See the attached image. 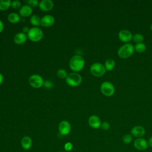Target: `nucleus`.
<instances>
[{
  "label": "nucleus",
  "mask_w": 152,
  "mask_h": 152,
  "mask_svg": "<svg viewBox=\"0 0 152 152\" xmlns=\"http://www.w3.org/2000/svg\"><path fill=\"white\" fill-rule=\"evenodd\" d=\"M27 40V36L24 33H18L14 37V41L15 43L21 45L24 43Z\"/></svg>",
  "instance_id": "dca6fc26"
},
{
  "label": "nucleus",
  "mask_w": 152,
  "mask_h": 152,
  "mask_svg": "<svg viewBox=\"0 0 152 152\" xmlns=\"http://www.w3.org/2000/svg\"><path fill=\"white\" fill-rule=\"evenodd\" d=\"M39 7L42 11H48L53 7V2L51 0H42L39 4Z\"/></svg>",
  "instance_id": "f8f14e48"
},
{
  "label": "nucleus",
  "mask_w": 152,
  "mask_h": 152,
  "mask_svg": "<svg viewBox=\"0 0 152 152\" xmlns=\"http://www.w3.org/2000/svg\"><path fill=\"white\" fill-rule=\"evenodd\" d=\"M115 66V61L112 59H108L106 61L104 64V67L106 68V70L107 71H111L112 70Z\"/></svg>",
  "instance_id": "6ab92c4d"
},
{
  "label": "nucleus",
  "mask_w": 152,
  "mask_h": 152,
  "mask_svg": "<svg viewBox=\"0 0 152 152\" xmlns=\"http://www.w3.org/2000/svg\"><path fill=\"white\" fill-rule=\"evenodd\" d=\"M55 22V18L50 15H46L41 18V25L42 26L49 27L53 24Z\"/></svg>",
  "instance_id": "4468645a"
},
{
  "label": "nucleus",
  "mask_w": 152,
  "mask_h": 152,
  "mask_svg": "<svg viewBox=\"0 0 152 152\" xmlns=\"http://www.w3.org/2000/svg\"><path fill=\"white\" fill-rule=\"evenodd\" d=\"M72 148H73L72 144L71 142H67L64 145V149L66 151H71L72 149Z\"/></svg>",
  "instance_id": "cd10ccee"
},
{
  "label": "nucleus",
  "mask_w": 152,
  "mask_h": 152,
  "mask_svg": "<svg viewBox=\"0 0 152 152\" xmlns=\"http://www.w3.org/2000/svg\"><path fill=\"white\" fill-rule=\"evenodd\" d=\"M11 5L10 0H0V10H6Z\"/></svg>",
  "instance_id": "412c9836"
},
{
  "label": "nucleus",
  "mask_w": 152,
  "mask_h": 152,
  "mask_svg": "<svg viewBox=\"0 0 152 152\" xmlns=\"http://www.w3.org/2000/svg\"><path fill=\"white\" fill-rule=\"evenodd\" d=\"M134 145L136 149L140 151L145 150L148 147L147 141L142 138H137L134 142Z\"/></svg>",
  "instance_id": "1a4fd4ad"
},
{
  "label": "nucleus",
  "mask_w": 152,
  "mask_h": 152,
  "mask_svg": "<svg viewBox=\"0 0 152 152\" xmlns=\"http://www.w3.org/2000/svg\"><path fill=\"white\" fill-rule=\"evenodd\" d=\"M102 93L106 96H111L115 93L114 86L109 81L103 82L100 86Z\"/></svg>",
  "instance_id": "423d86ee"
},
{
  "label": "nucleus",
  "mask_w": 152,
  "mask_h": 152,
  "mask_svg": "<svg viewBox=\"0 0 152 152\" xmlns=\"http://www.w3.org/2000/svg\"><path fill=\"white\" fill-rule=\"evenodd\" d=\"M26 2L27 3L28 5H29L31 7H36V6L39 5V1L37 0H28Z\"/></svg>",
  "instance_id": "a878e982"
},
{
  "label": "nucleus",
  "mask_w": 152,
  "mask_h": 152,
  "mask_svg": "<svg viewBox=\"0 0 152 152\" xmlns=\"http://www.w3.org/2000/svg\"><path fill=\"white\" fill-rule=\"evenodd\" d=\"M30 21L31 24L35 26H38L41 24V19L37 15H33L30 19Z\"/></svg>",
  "instance_id": "aec40b11"
},
{
  "label": "nucleus",
  "mask_w": 152,
  "mask_h": 152,
  "mask_svg": "<svg viewBox=\"0 0 152 152\" xmlns=\"http://www.w3.org/2000/svg\"><path fill=\"white\" fill-rule=\"evenodd\" d=\"M30 85L34 88H39L44 84V81L42 77L37 74H34L30 77L28 79Z\"/></svg>",
  "instance_id": "0eeeda50"
},
{
  "label": "nucleus",
  "mask_w": 152,
  "mask_h": 152,
  "mask_svg": "<svg viewBox=\"0 0 152 152\" xmlns=\"http://www.w3.org/2000/svg\"><path fill=\"white\" fill-rule=\"evenodd\" d=\"M134 49L138 53H143L146 50V46L143 43H137L135 45Z\"/></svg>",
  "instance_id": "4be33fe9"
},
{
  "label": "nucleus",
  "mask_w": 152,
  "mask_h": 152,
  "mask_svg": "<svg viewBox=\"0 0 152 152\" xmlns=\"http://www.w3.org/2000/svg\"><path fill=\"white\" fill-rule=\"evenodd\" d=\"M32 8L28 5H24L22 6L19 12L20 14L23 17H28L32 13Z\"/></svg>",
  "instance_id": "f3484780"
},
{
  "label": "nucleus",
  "mask_w": 152,
  "mask_h": 152,
  "mask_svg": "<svg viewBox=\"0 0 152 152\" xmlns=\"http://www.w3.org/2000/svg\"><path fill=\"white\" fill-rule=\"evenodd\" d=\"M21 2L18 1V0H15L13 1L12 2H11V6L12 8H14V9H18L20 8L21 7Z\"/></svg>",
  "instance_id": "bb28decb"
},
{
  "label": "nucleus",
  "mask_w": 152,
  "mask_h": 152,
  "mask_svg": "<svg viewBox=\"0 0 152 152\" xmlns=\"http://www.w3.org/2000/svg\"><path fill=\"white\" fill-rule=\"evenodd\" d=\"M100 127L103 130L106 131L110 128V124L107 122H103V123H102Z\"/></svg>",
  "instance_id": "c85d7f7f"
},
{
  "label": "nucleus",
  "mask_w": 152,
  "mask_h": 152,
  "mask_svg": "<svg viewBox=\"0 0 152 152\" xmlns=\"http://www.w3.org/2000/svg\"><path fill=\"white\" fill-rule=\"evenodd\" d=\"M3 29H4V23L0 20V33L3 30Z\"/></svg>",
  "instance_id": "2f4dec72"
},
{
  "label": "nucleus",
  "mask_w": 152,
  "mask_h": 152,
  "mask_svg": "<svg viewBox=\"0 0 152 152\" xmlns=\"http://www.w3.org/2000/svg\"><path fill=\"white\" fill-rule=\"evenodd\" d=\"M91 73L96 77H101L106 72V68L104 66L100 63H94L90 66Z\"/></svg>",
  "instance_id": "39448f33"
},
{
  "label": "nucleus",
  "mask_w": 152,
  "mask_h": 152,
  "mask_svg": "<svg viewBox=\"0 0 152 152\" xmlns=\"http://www.w3.org/2000/svg\"><path fill=\"white\" fill-rule=\"evenodd\" d=\"M84 59L78 55L72 56L69 61V66L71 69L74 71H79L81 70L84 66Z\"/></svg>",
  "instance_id": "f257e3e1"
},
{
  "label": "nucleus",
  "mask_w": 152,
  "mask_h": 152,
  "mask_svg": "<svg viewBox=\"0 0 152 152\" xmlns=\"http://www.w3.org/2000/svg\"><path fill=\"white\" fill-rule=\"evenodd\" d=\"M45 87H46V88H50L52 87L53 86V83L50 80H46L45 82H44V84H43Z\"/></svg>",
  "instance_id": "c756f323"
},
{
  "label": "nucleus",
  "mask_w": 152,
  "mask_h": 152,
  "mask_svg": "<svg viewBox=\"0 0 152 152\" xmlns=\"http://www.w3.org/2000/svg\"><path fill=\"white\" fill-rule=\"evenodd\" d=\"M132 40L135 43H136V44L140 43L143 42L144 36L141 34L136 33L132 36Z\"/></svg>",
  "instance_id": "5701e85b"
},
{
  "label": "nucleus",
  "mask_w": 152,
  "mask_h": 152,
  "mask_svg": "<svg viewBox=\"0 0 152 152\" xmlns=\"http://www.w3.org/2000/svg\"><path fill=\"white\" fill-rule=\"evenodd\" d=\"M8 20L12 23H16L20 21V17L17 13L11 12L8 15Z\"/></svg>",
  "instance_id": "a211bd4d"
},
{
  "label": "nucleus",
  "mask_w": 152,
  "mask_h": 152,
  "mask_svg": "<svg viewBox=\"0 0 152 152\" xmlns=\"http://www.w3.org/2000/svg\"><path fill=\"white\" fill-rule=\"evenodd\" d=\"M57 75L61 78H64L67 77L66 72L64 69H60L57 71Z\"/></svg>",
  "instance_id": "393cba45"
},
{
  "label": "nucleus",
  "mask_w": 152,
  "mask_h": 152,
  "mask_svg": "<svg viewBox=\"0 0 152 152\" xmlns=\"http://www.w3.org/2000/svg\"><path fill=\"white\" fill-rule=\"evenodd\" d=\"M131 132L132 135L137 138H141L145 134V131L141 126H135L132 128Z\"/></svg>",
  "instance_id": "ddd939ff"
},
{
  "label": "nucleus",
  "mask_w": 152,
  "mask_h": 152,
  "mask_svg": "<svg viewBox=\"0 0 152 152\" xmlns=\"http://www.w3.org/2000/svg\"><path fill=\"white\" fill-rule=\"evenodd\" d=\"M43 36V33L42 30L36 27H32L30 28L28 32L27 33L28 38L33 42H38L40 40Z\"/></svg>",
  "instance_id": "7ed1b4c3"
},
{
  "label": "nucleus",
  "mask_w": 152,
  "mask_h": 152,
  "mask_svg": "<svg viewBox=\"0 0 152 152\" xmlns=\"http://www.w3.org/2000/svg\"><path fill=\"white\" fill-rule=\"evenodd\" d=\"M82 81L81 76L77 73H70L66 77V82L71 87H75L81 84Z\"/></svg>",
  "instance_id": "20e7f679"
},
{
  "label": "nucleus",
  "mask_w": 152,
  "mask_h": 152,
  "mask_svg": "<svg viewBox=\"0 0 152 152\" xmlns=\"http://www.w3.org/2000/svg\"><path fill=\"white\" fill-rule=\"evenodd\" d=\"M118 37L123 42H128L132 39V34L129 30L124 29L119 32Z\"/></svg>",
  "instance_id": "9d476101"
},
{
  "label": "nucleus",
  "mask_w": 152,
  "mask_h": 152,
  "mask_svg": "<svg viewBox=\"0 0 152 152\" xmlns=\"http://www.w3.org/2000/svg\"><path fill=\"white\" fill-rule=\"evenodd\" d=\"M148 146H150V147H152V137H151L148 141Z\"/></svg>",
  "instance_id": "7c9ffc66"
},
{
  "label": "nucleus",
  "mask_w": 152,
  "mask_h": 152,
  "mask_svg": "<svg viewBox=\"0 0 152 152\" xmlns=\"http://www.w3.org/2000/svg\"><path fill=\"white\" fill-rule=\"evenodd\" d=\"M3 80H4V77H3L2 74L0 73V84L2 83Z\"/></svg>",
  "instance_id": "72a5a7b5"
},
{
  "label": "nucleus",
  "mask_w": 152,
  "mask_h": 152,
  "mask_svg": "<svg viewBox=\"0 0 152 152\" xmlns=\"http://www.w3.org/2000/svg\"><path fill=\"white\" fill-rule=\"evenodd\" d=\"M134 52V46L131 43H126L121 46L118 50V55L122 59L131 56Z\"/></svg>",
  "instance_id": "f03ea898"
},
{
  "label": "nucleus",
  "mask_w": 152,
  "mask_h": 152,
  "mask_svg": "<svg viewBox=\"0 0 152 152\" xmlns=\"http://www.w3.org/2000/svg\"><path fill=\"white\" fill-rule=\"evenodd\" d=\"M132 140V136L131 134H125L123 136L122 141L125 144H129Z\"/></svg>",
  "instance_id": "b1692460"
},
{
  "label": "nucleus",
  "mask_w": 152,
  "mask_h": 152,
  "mask_svg": "<svg viewBox=\"0 0 152 152\" xmlns=\"http://www.w3.org/2000/svg\"><path fill=\"white\" fill-rule=\"evenodd\" d=\"M71 125L66 121H61L58 125V130L59 133L62 135L68 134L71 131Z\"/></svg>",
  "instance_id": "6e6552de"
},
{
  "label": "nucleus",
  "mask_w": 152,
  "mask_h": 152,
  "mask_svg": "<svg viewBox=\"0 0 152 152\" xmlns=\"http://www.w3.org/2000/svg\"><path fill=\"white\" fill-rule=\"evenodd\" d=\"M23 33H26V32H27V33H28L30 29L28 28V27L25 26V27H23Z\"/></svg>",
  "instance_id": "473e14b6"
},
{
  "label": "nucleus",
  "mask_w": 152,
  "mask_h": 152,
  "mask_svg": "<svg viewBox=\"0 0 152 152\" xmlns=\"http://www.w3.org/2000/svg\"><path fill=\"white\" fill-rule=\"evenodd\" d=\"M89 125L94 129H97L101 126V121L99 116L96 115H92L88 119Z\"/></svg>",
  "instance_id": "9b49d317"
},
{
  "label": "nucleus",
  "mask_w": 152,
  "mask_h": 152,
  "mask_svg": "<svg viewBox=\"0 0 152 152\" xmlns=\"http://www.w3.org/2000/svg\"><path fill=\"white\" fill-rule=\"evenodd\" d=\"M21 145L23 149L27 150H29L32 145V140L28 136H24L21 141Z\"/></svg>",
  "instance_id": "2eb2a0df"
},
{
  "label": "nucleus",
  "mask_w": 152,
  "mask_h": 152,
  "mask_svg": "<svg viewBox=\"0 0 152 152\" xmlns=\"http://www.w3.org/2000/svg\"><path fill=\"white\" fill-rule=\"evenodd\" d=\"M59 152H63V151H59Z\"/></svg>",
  "instance_id": "f704fd0d"
}]
</instances>
